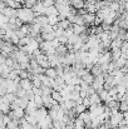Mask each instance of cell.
Masks as SVG:
<instances>
[{
	"instance_id": "obj_37",
	"label": "cell",
	"mask_w": 128,
	"mask_h": 129,
	"mask_svg": "<svg viewBox=\"0 0 128 129\" xmlns=\"http://www.w3.org/2000/svg\"><path fill=\"white\" fill-rule=\"evenodd\" d=\"M81 98V91H77V90H73L72 93H70V99H73V100H78Z\"/></svg>"
},
{
	"instance_id": "obj_21",
	"label": "cell",
	"mask_w": 128,
	"mask_h": 129,
	"mask_svg": "<svg viewBox=\"0 0 128 129\" xmlns=\"http://www.w3.org/2000/svg\"><path fill=\"white\" fill-rule=\"evenodd\" d=\"M72 6L75 8L77 10L83 9L85 6V0H72Z\"/></svg>"
},
{
	"instance_id": "obj_42",
	"label": "cell",
	"mask_w": 128,
	"mask_h": 129,
	"mask_svg": "<svg viewBox=\"0 0 128 129\" xmlns=\"http://www.w3.org/2000/svg\"><path fill=\"white\" fill-rule=\"evenodd\" d=\"M32 90H33V93H34L35 95H42V88H37V86H34Z\"/></svg>"
},
{
	"instance_id": "obj_8",
	"label": "cell",
	"mask_w": 128,
	"mask_h": 129,
	"mask_svg": "<svg viewBox=\"0 0 128 129\" xmlns=\"http://www.w3.org/2000/svg\"><path fill=\"white\" fill-rule=\"evenodd\" d=\"M52 49H54L53 46V43L52 42H48V40H43L40 43V50H42L44 54H46L48 51H50Z\"/></svg>"
},
{
	"instance_id": "obj_30",
	"label": "cell",
	"mask_w": 128,
	"mask_h": 129,
	"mask_svg": "<svg viewBox=\"0 0 128 129\" xmlns=\"http://www.w3.org/2000/svg\"><path fill=\"white\" fill-rule=\"evenodd\" d=\"M52 91H53V88L42 85V95H52Z\"/></svg>"
},
{
	"instance_id": "obj_10",
	"label": "cell",
	"mask_w": 128,
	"mask_h": 129,
	"mask_svg": "<svg viewBox=\"0 0 128 129\" xmlns=\"http://www.w3.org/2000/svg\"><path fill=\"white\" fill-rule=\"evenodd\" d=\"M65 110H70V109H74L75 107H77V102L75 100H73V99H67L63 104H60Z\"/></svg>"
},
{
	"instance_id": "obj_24",
	"label": "cell",
	"mask_w": 128,
	"mask_h": 129,
	"mask_svg": "<svg viewBox=\"0 0 128 129\" xmlns=\"http://www.w3.org/2000/svg\"><path fill=\"white\" fill-rule=\"evenodd\" d=\"M121 56H122V50L121 49L112 50V61H117Z\"/></svg>"
},
{
	"instance_id": "obj_12",
	"label": "cell",
	"mask_w": 128,
	"mask_h": 129,
	"mask_svg": "<svg viewBox=\"0 0 128 129\" xmlns=\"http://www.w3.org/2000/svg\"><path fill=\"white\" fill-rule=\"evenodd\" d=\"M72 28H73V31L74 34H83L87 31V25H78V24H72Z\"/></svg>"
},
{
	"instance_id": "obj_17",
	"label": "cell",
	"mask_w": 128,
	"mask_h": 129,
	"mask_svg": "<svg viewBox=\"0 0 128 129\" xmlns=\"http://www.w3.org/2000/svg\"><path fill=\"white\" fill-rule=\"evenodd\" d=\"M40 35H42L43 40H48V42H53V40L57 38L55 31H52V33H42Z\"/></svg>"
},
{
	"instance_id": "obj_16",
	"label": "cell",
	"mask_w": 128,
	"mask_h": 129,
	"mask_svg": "<svg viewBox=\"0 0 128 129\" xmlns=\"http://www.w3.org/2000/svg\"><path fill=\"white\" fill-rule=\"evenodd\" d=\"M0 109H1L3 114H9L10 110H11V104L5 103V102H0Z\"/></svg>"
},
{
	"instance_id": "obj_13",
	"label": "cell",
	"mask_w": 128,
	"mask_h": 129,
	"mask_svg": "<svg viewBox=\"0 0 128 129\" xmlns=\"http://www.w3.org/2000/svg\"><path fill=\"white\" fill-rule=\"evenodd\" d=\"M20 86L23 88V89H25V90H32L34 85H33V82L29 79V78H27V79H21V82H20Z\"/></svg>"
},
{
	"instance_id": "obj_41",
	"label": "cell",
	"mask_w": 128,
	"mask_h": 129,
	"mask_svg": "<svg viewBox=\"0 0 128 129\" xmlns=\"http://www.w3.org/2000/svg\"><path fill=\"white\" fill-rule=\"evenodd\" d=\"M83 104H84L88 109H89V107L92 105V102H90V98H89V96H87V98H84V99H83Z\"/></svg>"
},
{
	"instance_id": "obj_40",
	"label": "cell",
	"mask_w": 128,
	"mask_h": 129,
	"mask_svg": "<svg viewBox=\"0 0 128 129\" xmlns=\"http://www.w3.org/2000/svg\"><path fill=\"white\" fill-rule=\"evenodd\" d=\"M43 4L48 8V6H52V5H55V0H42Z\"/></svg>"
},
{
	"instance_id": "obj_6",
	"label": "cell",
	"mask_w": 128,
	"mask_h": 129,
	"mask_svg": "<svg viewBox=\"0 0 128 129\" xmlns=\"http://www.w3.org/2000/svg\"><path fill=\"white\" fill-rule=\"evenodd\" d=\"M85 21V25H94V21H95V18H97V14L94 13H87L83 15Z\"/></svg>"
},
{
	"instance_id": "obj_38",
	"label": "cell",
	"mask_w": 128,
	"mask_h": 129,
	"mask_svg": "<svg viewBox=\"0 0 128 129\" xmlns=\"http://www.w3.org/2000/svg\"><path fill=\"white\" fill-rule=\"evenodd\" d=\"M9 19H10V18H8L6 15L1 14V15H0V25H5V24H8V23H9Z\"/></svg>"
},
{
	"instance_id": "obj_20",
	"label": "cell",
	"mask_w": 128,
	"mask_h": 129,
	"mask_svg": "<svg viewBox=\"0 0 128 129\" xmlns=\"http://www.w3.org/2000/svg\"><path fill=\"white\" fill-rule=\"evenodd\" d=\"M94 78H95V77H94V75H93V74H92L90 72L85 73L84 75L82 77V79L84 80L85 83H88L89 85H92V84H93V82H94Z\"/></svg>"
},
{
	"instance_id": "obj_23",
	"label": "cell",
	"mask_w": 128,
	"mask_h": 129,
	"mask_svg": "<svg viewBox=\"0 0 128 129\" xmlns=\"http://www.w3.org/2000/svg\"><path fill=\"white\" fill-rule=\"evenodd\" d=\"M25 119L30 123V124H33V125H37L39 122H38V119H37V117H35V114H25Z\"/></svg>"
},
{
	"instance_id": "obj_22",
	"label": "cell",
	"mask_w": 128,
	"mask_h": 129,
	"mask_svg": "<svg viewBox=\"0 0 128 129\" xmlns=\"http://www.w3.org/2000/svg\"><path fill=\"white\" fill-rule=\"evenodd\" d=\"M116 63V68H118V69H122L123 67H126V64L128 63V60L124 58V56H121L117 61H114Z\"/></svg>"
},
{
	"instance_id": "obj_5",
	"label": "cell",
	"mask_w": 128,
	"mask_h": 129,
	"mask_svg": "<svg viewBox=\"0 0 128 129\" xmlns=\"http://www.w3.org/2000/svg\"><path fill=\"white\" fill-rule=\"evenodd\" d=\"M0 13L6 15L8 18H14L16 16V9L15 8H10V6H5L3 9H0Z\"/></svg>"
},
{
	"instance_id": "obj_27",
	"label": "cell",
	"mask_w": 128,
	"mask_h": 129,
	"mask_svg": "<svg viewBox=\"0 0 128 129\" xmlns=\"http://www.w3.org/2000/svg\"><path fill=\"white\" fill-rule=\"evenodd\" d=\"M34 102L37 103L38 108H42V107H44V99H43V95H35Z\"/></svg>"
},
{
	"instance_id": "obj_7",
	"label": "cell",
	"mask_w": 128,
	"mask_h": 129,
	"mask_svg": "<svg viewBox=\"0 0 128 129\" xmlns=\"http://www.w3.org/2000/svg\"><path fill=\"white\" fill-rule=\"evenodd\" d=\"M38 109H39V108H38L37 103H35L34 100H30L29 104H28L27 108H25V113H27V114H35V112H37Z\"/></svg>"
},
{
	"instance_id": "obj_45",
	"label": "cell",
	"mask_w": 128,
	"mask_h": 129,
	"mask_svg": "<svg viewBox=\"0 0 128 129\" xmlns=\"http://www.w3.org/2000/svg\"><path fill=\"white\" fill-rule=\"evenodd\" d=\"M46 129H53V128H46Z\"/></svg>"
},
{
	"instance_id": "obj_14",
	"label": "cell",
	"mask_w": 128,
	"mask_h": 129,
	"mask_svg": "<svg viewBox=\"0 0 128 129\" xmlns=\"http://www.w3.org/2000/svg\"><path fill=\"white\" fill-rule=\"evenodd\" d=\"M43 99H44V107L50 109L53 105H54V99L52 95H43Z\"/></svg>"
},
{
	"instance_id": "obj_43",
	"label": "cell",
	"mask_w": 128,
	"mask_h": 129,
	"mask_svg": "<svg viewBox=\"0 0 128 129\" xmlns=\"http://www.w3.org/2000/svg\"><path fill=\"white\" fill-rule=\"evenodd\" d=\"M74 129H87V128H85V125H84V127H74Z\"/></svg>"
},
{
	"instance_id": "obj_19",
	"label": "cell",
	"mask_w": 128,
	"mask_h": 129,
	"mask_svg": "<svg viewBox=\"0 0 128 129\" xmlns=\"http://www.w3.org/2000/svg\"><path fill=\"white\" fill-rule=\"evenodd\" d=\"M45 75H48L49 78H57L58 77V73H57V69L54 67H49L45 69Z\"/></svg>"
},
{
	"instance_id": "obj_44",
	"label": "cell",
	"mask_w": 128,
	"mask_h": 129,
	"mask_svg": "<svg viewBox=\"0 0 128 129\" xmlns=\"http://www.w3.org/2000/svg\"><path fill=\"white\" fill-rule=\"evenodd\" d=\"M53 129H63V128H60V127H53Z\"/></svg>"
},
{
	"instance_id": "obj_29",
	"label": "cell",
	"mask_w": 128,
	"mask_h": 129,
	"mask_svg": "<svg viewBox=\"0 0 128 129\" xmlns=\"http://www.w3.org/2000/svg\"><path fill=\"white\" fill-rule=\"evenodd\" d=\"M87 109H88V108L85 107L84 104H77V107L74 108V110H75V113H77L78 115H79L81 113H83V112H85Z\"/></svg>"
},
{
	"instance_id": "obj_35",
	"label": "cell",
	"mask_w": 128,
	"mask_h": 129,
	"mask_svg": "<svg viewBox=\"0 0 128 129\" xmlns=\"http://www.w3.org/2000/svg\"><path fill=\"white\" fill-rule=\"evenodd\" d=\"M30 39H32V37H24V38H21L20 39V42L18 44V46H24V45H28L29 42H30Z\"/></svg>"
},
{
	"instance_id": "obj_1",
	"label": "cell",
	"mask_w": 128,
	"mask_h": 129,
	"mask_svg": "<svg viewBox=\"0 0 128 129\" xmlns=\"http://www.w3.org/2000/svg\"><path fill=\"white\" fill-rule=\"evenodd\" d=\"M16 16L24 23V24H32L35 19V13L32 8L21 6L16 9Z\"/></svg>"
},
{
	"instance_id": "obj_26",
	"label": "cell",
	"mask_w": 128,
	"mask_h": 129,
	"mask_svg": "<svg viewBox=\"0 0 128 129\" xmlns=\"http://www.w3.org/2000/svg\"><path fill=\"white\" fill-rule=\"evenodd\" d=\"M119 110L121 112H128V99H123L121 100V105H119Z\"/></svg>"
},
{
	"instance_id": "obj_34",
	"label": "cell",
	"mask_w": 128,
	"mask_h": 129,
	"mask_svg": "<svg viewBox=\"0 0 128 129\" xmlns=\"http://www.w3.org/2000/svg\"><path fill=\"white\" fill-rule=\"evenodd\" d=\"M85 125V123H84V120L78 115L75 119H74V127H84Z\"/></svg>"
},
{
	"instance_id": "obj_18",
	"label": "cell",
	"mask_w": 128,
	"mask_h": 129,
	"mask_svg": "<svg viewBox=\"0 0 128 129\" xmlns=\"http://www.w3.org/2000/svg\"><path fill=\"white\" fill-rule=\"evenodd\" d=\"M90 73H92L94 77H98V75L103 74V70H102V68H100V64H94L93 68L90 69Z\"/></svg>"
},
{
	"instance_id": "obj_9",
	"label": "cell",
	"mask_w": 128,
	"mask_h": 129,
	"mask_svg": "<svg viewBox=\"0 0 128 129\" xmlns=\"http://www.w3.org/2000/svg\"><path fill=\"white\" fill-rule=\"evenodd\" d=\"M45 15L46 16H58L59 15V10H58V8L55 6V5H52V6H48L46 9H45Z\"/></svg>"
},
{
	"instance_id": "obj_11",
	"label": "cell",
	"mask_w": 128,
	"mask_h": 129,
	"mask_svg": "<svg viewBox=\"0 0 128 129\" xmlns=\"http://www.w3.org/2000/svg\"><path fill=\"white\" fill-rule=\"evenodd\" d=\"M13 69H10L5 63H1L0 64V73H1V78H8L9 77V73L11 72Z\"/></svg>"
},
{
	"instance_id": "obj_2",
	"label": "cell",
	"mask_w": 128,
	"mask_h": 129,
	"mask_svg": "<svg viewBox=\"0 0 128 129\" xmlns=\"http://www.w3.org/2000/svg\"><path fill=\"white\" fill-rule=\"evenodd\" d=\"M25 109L24 108H21V107H19V108H15L14 110H10V113H9V115L11 117V119H21V118H24L25 117Z\"/></svg>"
},
{
	"instance_id": "obj_3",
	"label": "cell",
	"mask_w": 128,
	"mask_h": 129,
	"mask_svg": "<svg viewBox=\"0 0 128 129\" xmlns=\"http://www.w3.org/2000/svg\"><path fill=\"white\" fill-rule=\"evenodd\" d=\"M111 60H112V50L111 51H104V53H102L100 55H99V58H98V64H108V63H111Z\"/></svg>"
},
{
	"instance_id": "obj_31",
	"label": "cell",
	"mask_w": 128,
	"mask_h": 129,
	"mask_svg": "<svg viewBox=\"0 0 128 129\" xmlns=\"http://www.w3.org/2000/svg\"><path fill=\"white\" fill-rule=\"evenodd\" d=\"M79 39H81V37H79L78 34H73L72 37H69V38H68V44H73V45H74V44L79 40Z\"/></svg>"
},
{
	"instance_id": "obj_28",
	"label": "cell",
	"mask_w": 128,
	"mask_h": 129,
	"mask_svg": "<svg viewBox=\"0 0 128 129\" xmlns=\"http://www.w3.org/2000/svg\"><path fill=\"white\" fill-rule=\"evenodd\" d=\"M59 25L65 30V29H68V28H70V26H72V23H70L68 19H64V20H60V21H59Z\"/></svg>"
},
{
	"instance_id": "obj_39",
	"label": "cell",
	"mask_w": 128,
	"mask_h": 129,
	"mask_svg": "<svg viewBox=\"0 0 128 129\" xmlns=\"http://www.w3.org/2000/svg\"><path fill=\"white\" fill-rule=\"evenodd\" d=\"M108 91H109V95H111V96H116V95L118 94L117 86H112V88H111V89H109Z\"/></svg>"
},
{
	"instance_id": "obj_15",
	"label": "cell",
	"mask_w": 128,
	"mask_h": 129,
	"mask_svg": "<svg viewBox=\"0 0 128 129\" xmlns=\"http://www.w3.org/2000/svg\"><path fill=\"white\" fill-rule=\"evenodd\" d=\"M123 39H121V38H117V39H114V40H112V43H111V50H116V49H121L122 48V45H123Z\"/></svg>"
},
{
	"instance_id": "obj_33",
	"label": "cell",
	"mask_w": 128,
	"mask_h": 129,
	"mask_svg": "<svg viewBox=\"0 0 128 129\" xmlns=\"http://www.w3.org/2000/svg\"><path fill=\"white\" fill-rule=\"evenodd\" d=\"M19 77V70H16V69H13L10 73H9V77H8V79H11V80H15L16 78Z\"/></svg>"
},
{
	"instance_id": "obj_32",
	"label": "cell",
	"mask_w": 128,
	"mask_h": 129,
	"mask_svg": "<svg viewBox=\"0 0 128 129\" xmlns=\"http://www.w3.org/2000/svg\"><path fill=\"white\" fill-rule=\"evenodd\" d=\"M48 19H49V25H52V26L59 24V18L55 16V15L54 16H48Z\"/></svg>"
},
{
	"instance_id": "obj_4",
	"label": "cell",
	"mask_w": 128,
	"mask_h": 129,
	"mask_svg": "<svg viewBox=\"0 0 128 129\" xmlns=\"http://www.w3.org/2000/svg\"><path fill=\"white\" fill-rule=\"evenodd\" d=\"M32 9L34 10L35 16H40V15H45V9H46V6L43 4V1L40 0V1H38Z\"/></svg>"
},
{
	"instance_id": "obj_25",
	"label": "cell",
	"mask_w": 128,
	"mask_h": 129,
	"mask_svg": "<svg viewBox=\"0 0 128 129\" xmlns=\"http://www.w3.org/2000/svg\"><path fill=\"white\" fill-rule=\"evenodd\" d=\"M89 98H90V102H92V104H100V103H103L98 93H94V94H93V95H90Z\"/></svg>"
},
{
	"instance_id": "obj_36",
	"label": "cell",
	"mask_w": 128,
	"mask_h": 129,
	"mask_svg": "<svg viewBox=\"0 0 128 129\" xmlns=\"http://www.w3.org/2000/svg\"><path fill=\"white\" fill-rule=\"evenodd\" d=\"M39 0H24V6H27V8H33L37 3H38Z\"/></svg>"
}]
</instances>
